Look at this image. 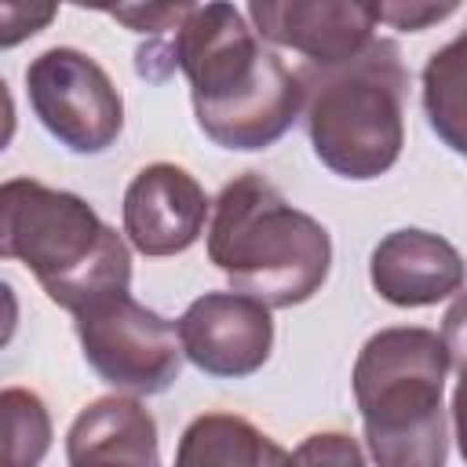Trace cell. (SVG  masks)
Returning a JSON list of instances; mask_svg holds the SVG:
<instances>
[{
	"label": "cell",
	"mask_w": 467,
	"mask_h": 467,
	"mask_svg": "<svg viewBox=\"0 0 467 467\" xmlns=\"http://www.w3.org/2000/svg\"><path fill=\"white\" fill-rule=\"evenodd\" d=\"M135 69L146 80H164L182 69L197 128L223 150H266L303 113L296 69L223 0L190 4L168 36L139 47Z\"/></svg>",
	"instance_id": "1"
},
{
	"label": "cell",
	"mask_w": 467,
	"mask_h": 467,
	"mask_svg": "<svg viewBox=\"0 0 467 467\" xmlns=\"http://www.w3.org/2000/svg\"><path fill=\"white\" fill-rule=\"evenodd\" d=\"M456 347L423 325L379 328L358 350L350 383L376 467H445V383Z\"/></svg>",
	"instance_id": "2"
},
{
	"label": "cell",
	"mask_w": 467,
	"mask_h": 467,
	"mask_svg": "<svg viewBox=\"0 0 467 467\" xmlns=\"http://www.w3.org/2000/svg\"><path fill=\"white\" fill-rule=\"evenodd\" d=\"M0 259L22 263L69 314L131 288L128 241L80 193L29 175L0 182Z\"/></svg>",
	"instance_id": "3"
},
{
	"label": "cell",
	"mask_w": 467,
	"mask_h": 467,
	"mask_svg": "<svg viewBox=\"0 0 467 467\" xmlns=\"http://www.w3.org/2000/svg\"><path fill=\"white\" fill-rule=\"evenodd\" d=\"M208 259L241 296L270 310L299 306L321 292L332 270V237L314 215L292 208L270 179L244 171L212 204Z\"/></svg>",
	"instance_id": "4"
},
{
	"label": "cell",
	"mask_w": 467,
	"mask_h": 467,
	"mask_svg": "<svg viewBox=\"0 0 467 467\" xmlns=\"http://www.w3.org/2000/svg\"><path fill=\"white\" fill-rule=\"evenodd\" d=\"M303 120L317 161L354 182L390 171L405 146L409 69L394 40L376 36L339 66H299Z\"/></svg>",
	"instance_id": "5"
},
{
	"label": "cell",
	"mask_w": 467,
	"mask_h": 467,
	"mask_svg": "<svg viewBox=\"0 0 467 467\" xmlns=\"http://www.w3.org/2000/svg\"><path fill=\"white\" fill-rule=\"evenodd\" d=\"M84 361L95 376L128 394H164L182 368L179 332L139 299L109 296L73 314Z\"/></svg>",
	"instance_id": "6"
},
{
	"label": "cell",
	"mask_w": 467,
	"mask_h": 467,
	"mask_svg": "<svg viewBox=\"0 0 467 467\" xmlns=\"http://www.w3.org/2000/svg\"><path fill=\"white\" fill-rule=\"evenodd\" d=\"M26 95L36 120L69 153H106L124 128V99L113 77L80 47H47L26 66Z\"/></svg>",
	"instance_id": "7"
},
{
	"label": "cell",
	"mask_w": 467,
	"mask_h": 467,
	"mask_svg": "<svg viewBox=\"0 0 467 467\" xmlns=\"http://www.w3.org/2000/svg\"><path fill=\"white\" fill-rule=\"evenodd\" d=\"M179 347L190 365L215 379H244L259 372L274 350L270 306L241 292H204L197 296L179 325Z\"/></svg>",
	"instance_id": "8"
},
{
	"label": "cell",
	"mask_w": 467,
	"mask_h": 467,
	"mask_svg": "<svg viewBox=\"0 0 467 467\" xmlns=\"http://www.w3.org/2000/svg\"><path fill=\"white\" fill-rule=\"evenodd\" d=\"M259 40L299 51L303 66H339L376 40V4L361 0H252Z\"/></svg>",
	"instance_id": "9"
},
{
	"label": "cell",
	"mask_w": 467,
	"mask_h": 467,
	"mask_svg": "<svg viewBox=\"0 0 467 467\" xmlns=\"http://www.w3.org/2000/svg\"><path fill=\"white\" fill-rule=\"evenodd\" d=\"M208 208L212 204L204 186L186 168L171 161H153L139 168L124 190V237L135 252L150 259L179 255L204 234Z\"/></svg>",
	"instance_id": "10"
},
{
	"label": "cell",
	"mask_w": 467,
	"mask_h": 467,
	"mask_svg": "<svg viewBox=\"0 0 467 467\" xmlns=\"http://www.w3.org/2000/svg\"><path fill=\"white\" fill-rule=\"evenodd\" d=\"M368 281L394 306H438L463 288V259L431 230H390L368 259Z\"/></svg>",
	"instance_id": "11"
},
{
	"label": "cell",
	"mask_w": 467,
	"mask_h": 467,
	"mask_svg": "<svg viewBox=\"0 0 467 467\" xmlns=\"http://www.w3.org/2000/svg\"><path fill=\"white\" fill-rule=\"evenodd\" d=\"M66 460L69 467H161L157 420L139 398H95L69 423Z\"/></svg>",
	"instance_id": "12"
},
{
	"label": "cell",
	"mask_w": 467,
	"mask_h": 467,
	"mask_svg": "<svg viewBox=\"0 0 467 467\" xmlns=\"http://www.w3.org/2000/svg\"><path fill=\"white\" fill-rule=\"evenodd\" d=\"M175 467H288V452L237 412H201L175 445Z\"/></svg>",
	"instance_id": "13"
},
{
	"label": "cell",
	"mask_w": 467,
	"mask_h": 467,
	"mask_svg": "<svg viewBox=\"0 0 467 467\" xmlns=\"http://www.w3.org/2000/svg\"><path fill=\"white\" fill-rule=\"evenodd\" d=\"M51 434V412L36 390L0 387V467H40Z\"/></svg>",
	"instance_id": "14"
},
{
	"label": "cell",
	"mask_w": 467,
	"mask_h": 467,
	"mask_svg": "<svg viewBox=\"0 0 467 467\" xmlns=\"http://www.w3.org/2000/svg\"><path fill=\"white\" fill-rule=\"evenodd\" d=\"M463 36L449 40L423 66V109L431 128L452 153L467 150L463 139Z\"/></svg>",
	"instance_id": "15"
},
{
	"label": "cell",
	"mask_w": 467,
	"mask_h": 467,
	"mask_svg": "<svg viewBox=\"0 0 467 467\" xmlns=\"http://www.w3.org/2000/svg\"><path fill=\"white\" fill-rule=\"evenodd\" d=\"M288 467H368L358 438L347 431H317L296 445Z\"/></svg>",
	"instance_id": "16"
},
{
	"label": "cell",
	"mask_w": 467,
	"mask_h": 467,
	"mask_svg": "<svg viewBox=\"0 0 467 467\" xmlns=\"http://www.w3.org/2000/svg\"><path fill=\"white\" fill-rule=\"evenodd\" d=\"M55 4H0V51L36 36L55 22Z\"/></svg>",
	"instance_id": "17"
},
{
	"label": "cell",
	"mask_w": 467,
	"mask_h": 467,
	"mask_svg": "<svg viewBox=\"0 0 467 467\" xmlns=\"http://www.w3.org/2000/svg\"><path fill=\"white\" fill-rule=\"evenodd\" d=\"M460 4L449 0V4H427V0H394V4H376V22H387L394 29H405V33H420L449 15H456Z\"/></svg>",
	"instance_id": "18"
},
{
	"label": "cell",
	"mask_w": 467,
	"mask_h": 467,
	"mask_svg": "<svg viewBox=\"0 0 467 467\" xmlns=\"http://www.w3.org/2000/svg\"><path fill=\"white\" fill-rule=\"evenodd\" d=\"M15 328H18V296H15V288L0 277V350L15 339Z\"/></svg>",
	"instance_id": "19"
},
{
	"label": "cell",
	"mask_w": 467,
	"mask_h": 467,
	"mask_svg": "<svg viewBox=\"0 0 467 467\" xmlns=\"http://www.w3.org/2000/svg\"><path fill=\"white\" fill-rule=\"evenodd\" d=\"M15 128H18V117H15V99H11V88H7V80L0 77V153L11 146V139H15Z\"/></svg>",
	"instance_id": "20"
}]
</instances>
